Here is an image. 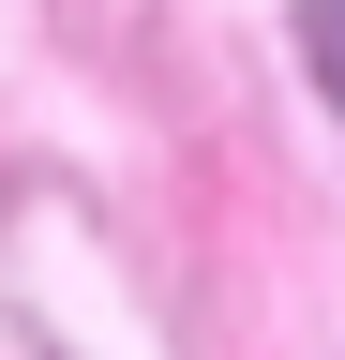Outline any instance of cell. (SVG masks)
<instances>
[{
    "label": "cell",
    "instance_id": "1",
    "mask_svg": "<svg viewBox=\"0 0 345 360\" xmlns=\"http://www.w3.org/2000/svg\"><path fill=\"white\" fill-rule=\"evenodd\" d=\"M300 15H315V90L345 105V0H300Z\"/></svg>",
    "mask_w": 345,
    "mask_h": 360
}]
</instances>
